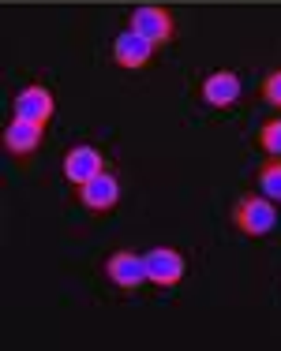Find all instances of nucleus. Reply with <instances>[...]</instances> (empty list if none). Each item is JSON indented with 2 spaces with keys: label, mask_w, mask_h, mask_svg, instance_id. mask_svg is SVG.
Masks as SVG:
<instances>
[{
  "label": "nucleus",
  "mask_w": 281,
  "mask_h": 351,
  "mask_svg": "<svg viewBox=\"0 0 281 351\" xmlns=\"http://www.w3.org/2000/svg\"><path fill=\"white\" fill-rule=\"evenodd\" d=\"M274 221H278V210L270 206V198L267 195H247L240 198V202L233 206V224L244 232V236H267L270 228H274Z\"/></svg>",
  "instance_id": "f257e3e1"
},
{
  "label": "nucleus",
  "mask_w": 281,
  "mask_h": 351,
  "mask_svg": "<svg viewBox=\"0 0 281 351\" xmlns=\"http://www.w3.org/2000/svg\"><path fill=\"white\" fill-rule=\"evenodd\" d=\"M143 265H146V280H154L158 288H172V284H180V280H184V269H188L184 254H177V250H169V247L146 250Z\"/></svg>",
  "instance_id": "f03ea898"
},
{
  "label": "nucleus",
  "mask_w": 281,
  "mask_h": 351,
  "mask_svg": "<svg viewBox=\"0 0 281 351\" xmlns=\"http://www.w3.org/2000/svg\"><path fill=\"white\" fill-rule=\"evenodd\" d=\"M131 30L143 34L150 45H165V41H172V15L158 4H143L131 15Z\"/></svg>",
  "instance_id": "7ed1b4c3"
},
{
  "label": "nucleus",
  "mask_w": 281,
  "mask_h": 351,
  "mask_svg": "<svg viewBox=\"0 0 281 351\" xmlns=\"http://www.w3.org/2000/svg\"><path fill=\"white\" fill-rule=\"evenodd\" d=\"M105 273L109 280L124 291H135L139 284L146 280V265H143V254H131V250H117V254L105 262Z\"/></svg>",
  "instance_id": "20e7f679"
},
{
  "label": "nucleus",
  "mask_w": 281,
  "mask_h": 351,
  "mask_svg": "<svg viewBox=\"0 0 281 351\" xmlns=\"http://www.w3.org/2000/svg\"><path fill=\"white\" fill-rule=\"evenodd\" d=\"M41 135H45V123H34V120H23L15 116L12 123L4 128V149L15 157H27L41 146Z\"/></svg>",
  "instance_id": "39448f33"
},
{
  "label": "nucleus",
  "mask_w": 281,
  "mask_h": 351,
  "mask_svg": "<svg viewBox=\"0 0 281 351\" xmlns=\"http://www.w3.org/2000/svg\"><path fill=\"white\" fill-rule=\"evenodd\" d=\"M117 198H120V183L113 180L109 172H98L94 180H87L79 187V202L87 206V210H109V206H117Z\"/></svg>",
  "instance_id": "423d86ee"
},
{
  "label": "nucleus",
  "mask_w": 281,
  "mask_h": 351,
  "mask_svg": "<svg viewBox=\"0 0 281 351\" xmlns=\"http://www.w3.org/2000/svg\"><path fill=\"white\" fill-rule=\"evenodd\" d=\"M15 116H23V120H34V123H45L49 116H53V94H49L45 86H27L15 94Z\"/></svg>",
  "instance_id": "0eeeda50"
},
{
  "label": "nucleus",
  "mask_w": 281,
  "mask_h": 351,
  "mask_svg": "<svg viewBox=\"0 0 281 351\" xmlns=\"http://www.w3.org/2000/svg\"><path fill=\"white\" fill-rule=\"evenodd\" d=\"M240 97V79H236L233 71H214V75H206V82H203V101L210 105V108H229Z\"/></svg>",
  "instance_id": "6e6552de"
},
{
  "label": "nucleus",
  "mask_w": 281,
  "mask_h": 351,
  "mask_svg": "<svg viewBox=\"0 0 281 351\" xmlns=\"http://www.w3.org/2000/svg\"><path fill=\"white\" fill-rule=\"evenodd\" d=\"M150 53H154V45L143 34H135L131 27L113 41V56H117L120 68H143V64L150 60Z\"/></svg>",
  "instance_id": "1a4fd4ad"
},
{
  "label": "nucleus",
  "mask_w": 281,
  "mask_h": 351,
  "mask_svg": "<svg viewBox=\"0 0 281 351\" xmlns=\"http://www.w3.org/2000/svg\"><path fill=\"white\" fill-rule=\"evenodd\" d=\"M98 172H102V157H98L94 146H76V149H68V157H64V176H68L76 187H82L87 180H94Z\"/></svg>",
  "instance_id": "9d476101"
},
{
  "label": "nucleus",
  "mask_w": 281,
  "mask_h": 351,
  "mask_svg": "<svg viewBox=\"0 0 281 351\" xmlns=\"http://www.w3.org/2000/svg\"><path fill=\"white\" fill-rule=\"evenodd\" d=\"M259 187L270 202H281V157H274V161H267L259 169Z\"/></svg>",
  "instance_id": "9b49d317"
},
{
  "label": "nucleus",
  "mask_w": 281,
  "mask_h": 351,
  "mask_svg": "<svg viewBox=\"0 0 281 351\" xmlns=\"http://www.w3.org/2000/svg\"><path fill=\"white\" fill-rule=\"evenodd\" d=\"M259 142H262V149H267V154L281 157V120H270L267 128L259 131Z\"/></svg>",
  "instance_id": "f8f14e48"
},
{
  "label": "nucleus",
  "mask_w": 281,
  "mask_h": 351,
  "mask_svg": "<svg viewBox=\"0 0 281 351\" xmlns=\"http://www.w3.org/2000/svg\"><path fill=\"white\" fill-rule=\"evenodd\" d=\"M262 97H267L270 105L281 108V71H270L267 82H262Z\"/></svg>",
  "instance_id": "ddd939ff"
}]
</instances>
